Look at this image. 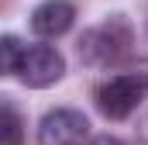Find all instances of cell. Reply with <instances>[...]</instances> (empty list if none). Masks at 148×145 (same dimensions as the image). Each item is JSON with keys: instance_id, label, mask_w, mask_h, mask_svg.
<instances>
[{"instance_id": "obj_1", "label": "cell", "mask_w": 148, "mask_h": 145, "mask_svg": "<svg viewBox=\"0 0 148 145\" xmlns=\"http://www.w3.org/2000/svg\"><path fill=\"white\" fill-rule=\"evenodd\" d=\"M148 97V76L145 72H121L97 86V107L110 121H124L145 104Z\"/></svg>"}, {"instance_id": "obj_2", "label": "cell", "mask_w": 148, "mask_h": 145, "mask_svg": "<svg viewBox=\"0 0 148 145\" xmlns=\"http://www.w3.org/2000/svg\"><path fill=\"white\" fill-rule=\"evenodd\" d=\"M127 45H131V28L124 24V17H110L107 24L90 28L86 35L79 38V59L86 66L100 69V66L117 62L127 52Z\"/></svg>"}, {"instance_id": "obj_3", "label": "cell", "mask_w": 148, "mask_h": 145, "mask_svg": "<svg viewBox=\"0 0 148 145\" xmlns=\"http://www.w3.org/2000/svg\"><path fill=\"white\" fill-rule=\"evenodd\" d=\"M38 142L41 145H86L90 142V121H86L83 110L55 107L41 117Z\"/></svg>"}, {"instance_id": "obj_4", "label": "cell", "mask_w": 148, "mask_h": 145, "mask_svg": "<svg viewBox=\"0 0 148 145\" xmlns=\"http://www.w3.org/2000/svg\"><path fill=\"white\" fill-rule=\"evenodd\" d=\"M62 72H66V59H62L59 48H52V45H28L21 66H17V79L24 86L45 90V86L59 83Z\"/></svg>"}, {"instance_id": "obj_5", "label": "cell", "mask_w": 148, "mask_h": 145, "mask_svg": "<svg viewBox=\"0 0 148 145\" xmlns=\"http://www.w3.org/2000/svg\"><path fill=\"white\" fill-rule=\"evenodd\" d=\"M76 21V7L69 0H45L31 10V31L38 38H59L73 28Z\"/></svg>"}, {"instance_id": "obj_6", "label": "cell", "mask_w": 148, "mask_h": 145, "mask_svg": "<svg viewBox=\"0 0 148 145\" xmlns=\"http://www.w3.org/2000/svg\"><path fill=\"white\" fill-rule=\"evenodd\" d=\"M21 128H24V121H21L17 107H14V100L3 97V104H0V142L3 145H21Z\"/></svg>"}, {"instance_id": "obj_7", "label": "cell", "mask_w": 148, "mask_h": 145, "mask_svg": "<svg viewBox=\"0 0 148 145\" xmlns=\"http://www.w3.org/2000/svg\"><path fill=\"white\" fill-rule=\"evenodd\" d=\"M21 59H24V45L14 35H3L0 38V69H3V76H17Z\"/></svg>"}, {"instance_id": "obj_8", "label": "cell", "mask_w": 148, "mask_h": 145, "mask_svg": "<svg viewBox=\"0 0 148 145\" xmlns=\"http://www.w3.org/2000/svg\"><path fill=\"white\" fill-rule=\"evenodd\" d=\"M90 145H131V142H124L117 135H97V138H90Z\"/></svg>"}, {"instance_id": "obj_9", "label": "cell", "mask_w": 148, "mask_h": 145, "mask_svg": "<svg viewBox=\"0 0 148 145\" xmlns=\"http://www.w3.org/2000/svg\"><path fill=\"white\" fill-rule=\"evenodd\" d=\"M138 135H141V142L148 145V107H145V114L138 117Z\"/></svg>"}]
</instances>
